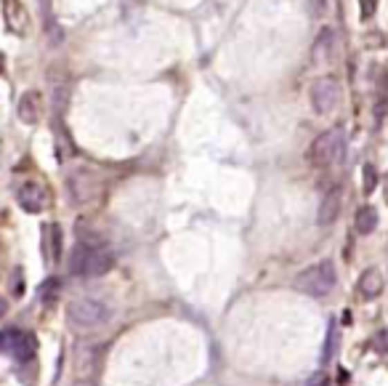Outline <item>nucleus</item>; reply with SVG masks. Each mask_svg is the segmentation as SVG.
I'll return each mask as SVG.
<instances>
[{
    "label": "nucleus",
    "mask_w": 388,
    "mask_h": 386,
    "mask_svg": "<svg viewBox=\"0 0 388 386\" xmlns=\"http://www.w3.org/2000/svg\"><path fill=\"white\" fill-rule=\"evenodd\" d=\"M112 266L115 259L107 248H85L77 243L69 256V272L75 277H104Z\"/></svg>",
    "instance_id": "obj_1"
},
{
    "label": "nucleus",
    "mask_w": 388,
    "mask_h": 386,
    "mask_svg": "<svg viewBox=\"0 0 388 386\" xmlns=\"http://www.w3.org/2000/svg\"><path fill=\"white\" fill-rule=\"evenodd\" d=\"M338 282V272H335V264L333 261H320V264H311L306 266L304 272L295 277V288L311 296V299H324Z\"/></svg>",
    "instance_id": "obj_2"
},
{
    "label": "nucleus",
    "mask_w": 388,
    "mask_h": 386,
    "mask_svg": "<svg viewBox=\"0 0 388 386\" xmlns=\"http://www.w3.org/2000/svg\"><path fill=\"white\" fill-rule=\"evenodd\" d=\"M67 320L72 328L77 331H93V328H102L104 322L109 320V306L99 299H75L69 301L67 306Z\"/></svg>",
    "instance_id": "obj_3"
},
{
    "label": "nucleus",
    "mask_w": 388,
    "mask_h": 386,
    "mask_svg": "<svg viewBox=\"0 0 388 386\" xmlns=\"http://www.w3.org/2000/svg\"><path fill=\"white\" fill-rule=\"evenodd\" d=\"M343 149H346L343 128H330V131L320 134L314 139V144L308 147V160H311L314 168H330L343 158Z\"/></svg>",
    "instance_id": "obj_4"
},
{
    "label": "nucleus",
    "mask_w": 388,
    "mask_h": 386,
    "mask_svg": "<svg viewBox=\"0 0 388 386\" xmlns=\"http://www.w3.org/2000/svg\"><path fill=\"white\" fill-rule=\"evenodd\" d=\"M311 104L320 115L333 112L340 104V86L333 77H320L314 86H311Z\"/></svg>",
    "instance_id": "obj_5"
},
{
    "label": "nucleus",
    "mask_w": 388,
    "mask_h": 386,
    "mask_svg": "<svg viewBox=\"0 0 388 386\" xmlns=\"http://www.w3.org/2000/svg\"><path fill=\"white\" fill-rule=\"evenodd\" d=\"M67 187L75 203H88V200H93L96 192H99V181H96V176L91 174V171H75L67 178Z\"/></svg>",
    "instance_id": "obj_6"
},
{
    "label": "nucleus",
    "mask_w": 388,
    "mask_h": 386,
    "mask_svg": "<svg viewBox=\"0 0 388 386\" xmlns=\"http://www.w3.org/2000/svg\"><path fill=\"white\" fill-rule=\"evenodd\" d=\"M340 208H343V190L340 187H330L327 192L322 194V203H320V213H317V221L322 227H330L335 224L338 216H340Z\"/></svg>",
    "instance_id": "obj_7"
},
{
    "label": "nucleus",
    "mask_w": 388,
    "mask_h": 386,
    "mask_svg": "<svg viewBox=\"0 0 388 386\" xmlns=\"http://www.w3.org/2000/svg\"><path fill=\"white\" fill-rule=\"evenodd\" d=\"M17 200L27 213H40L46 208V190L40 184H35V181H27V184L19 187Z\"/></svg>",
    "instance_id": "obj_8"
},
{
    "label": "nucleus",
    "mask_w": 388,
    "mask_h": 386,
    "mask_svg": "<svg viewBox=\"0 0 388 386\" xmlns=\"http://www.w3.org/2000/svg\"><path fill=\"white\" fill-rule=\"evenodd\" d=\"M19 120L27 125H35L40 120V115H43V96H40V91H27V93H21V99H19Z\"/></svg>",
    "instance_id": "obj_9"
},
{
    "label": "nucleus",
    "mask_w": 388,
    "mask_h": 386,
    "mask_svg": "<svg viewBox=\"0 0 388 386\" xmlns=\"http://www.w3.org/2000/svg\"><path fill=\"white\" fill-rule=\"evenodd\" d=\"M383 285H386V282H383V272L370 266V269H364V272L359 275L356 291H359L362 299H378V296L383 293Z\"/></svg>",
    "instance_id": "obj_10"
},
{
    "label": "nucleus",
    "mask_w": 388,
    "mask_h": 386,
    "mask_svg": "<svg viewBox=\"0 0 388 386\" xmlns=\"http://www.w3.org/2000/svg\"><path fill=\"white\" fill-rule=\"evenodd\" d=\"M378 211L372 208V205H362L359 211H356V219H354V224H356V232L359 235H372L375 229H378Z\"/></svg>",
    "instance_id": "obj_11"
},
{
    "label": "nucleus",
    "mask_w": 388,
    "mask_h": 386,
    "mask_svg": "<svg viewBox=\"0 0 388 386\" xmlns=\"http://www.w3.org/2000/svg\"><path fill=\"white\" fill-rule=\"evenodd\" d=\"M46 235H48V256L56 261L62 256V229L51 224V227H46Z\"/></svg>",
    "instance_id": "obj_12"
},
{
    "label": "nucleus",
    "mask_w": 388,
    "mask_h": 386,
    "mask_svg": "<svg viewBox=\"0 0 388 386\" xmlns=\"http://www.w3.org/2000/svg\"><path fill=\"white\" fill-rule=\"evenodd\" d=\"M375 187H378V168L367 163V165L362 168V192L372 194L375 192Z\"/></svg>",
    "instance_id": "obj_13"
},
{
    "label": "nucleus",
    "mask_w": 388,
    "mask_h": 386,
    "mask_svg": "<svg viewBox=\"0 0 388 386\" xmlns=\"http://www.w3.org/2000/svg\"><path fill=\"white\" fill-rule=\"evenodd\" d=\"M62 293V282L56 280V277H51V280H46L43 285H40V299L46 301V304H51V301H56V296Z\"/></svg>",
    "instance_id": "obj_14"
},
{
    "label": "nucleus",
    "mask_w": 388,
    "mask_h": 386,
    "mask_svg": "<svg viewBox=\"0 0 388 386\" xmlns=\"http://www.w3.org/2000/svg\"><path fill=\"white\" fill-rule=\"evenodd\" d=\"M19 341H21V333H19V331H3V333H0V351H11V354H14V349L19 347Z\"/></svg>",
    "instance_id": "obj_15"
},
{
    "label": "nucleus",
    "mask_w": 388,
    "mask_h": 386,
    "mask_svg": "<svg viewBox=\"0 0 388 386\" xmlns=\"http://www.w3.org/2000/svg\"><path fill=\"white\" fill-rule=\"evenodd\" d=\"M333 40H335V33L327 27V30H322L320 40H317V56H322V53H327L330 56V48H333Z\"/></svg>",
    "instance_id": "obj_16"
},
{
    "label": "nucleus",
    "mask_w": 388,
    "mask_h": 386,
    "mask_svg": "<svg viewBox=\"0 0 388 386\" xmlns=\"http://www.w3.org/2000/svg\"><path fill=\"white\" fill-rule=\"evenodd\" d=\"M306 6H308V14L311 17H322L327 11V0H306Z\"/></svg>",
    "instance_id": "obj_17"
},
{
    "label": "nucleus",
    "mask_w": 388,
    "mask_h": 386,
    "mask_svg": "<svg viewBox=\"0 0 388 386\" xmlns=\"http://www.w3.org/2000/svg\"><path fill=\"white\" fill-rule=\"evenodd\" d=\"M372 349L375 351H386L388 349V331H380V333L372 338Z\"/></svg>",
    "instance_id": "obj_18"
},
{
    "label": "nucleus",
    "mask_w": 388,
    "mask_h": 386,
    "mask_svg": "<svg viewBox=\"0 0 388 386\" xmlns=\"http://www.w3.org/2000/svg\"><path fill=\"white\" fill-rule=\"evenodd\" d=\"M372 11H375V0H362V19L372 17Z\"/></svg>",
    "instance_id": "obj_19"
},
{
    "label": "nucleus",
    "mask_w": 388,
    "mask_h": 386,
    "mask_svg": "<svg viewBox=\"0 0 388 386\" xmlns=\"http://www.w3.org/2000/svg\"><path fill=\"white\" fill-rule=\"evenodd\" d=\"M308 386H327V381H324V376H314V378L308 381Z\"/></svg>",
    "instance_id": "obj_20"
},
{
    "label": "nucleus",
    "mask_w": 388,
    "mask_h": 386,
    "mask_svg": "<svg viewBox=\"0 0 388 386\" xmlns=\"http://www.w3.org/2000/svg\"><path fill=\"white\" fill-rule=\"evenodd\" d=\"M72 386H96V381H93V378H77Z\"/></svg>",
    "instance_id": "obj_21"
},
{
    "label": "nucleus",
    "mask_w": 388,
    "mask_h": 386,
    "mask_svg": "<svg viewBox=\"0 0 388 386\" xmlns=\"http://www.w3.org/2000/svg\"><path fill=\"white\" fill-rule=\"evenodd\" d=\"M6 309H8V304H6V301H3V299H0V317H3V315H6Z\"/></svg>",
    "instance_id": "obj_22"
},
{
    "label": "nucleus",
    "mask_w": 388,
    "mask_h": 386,
    "mask_svg": "<svg viewBox=\"0 0 388 386\" xmlns=\"http://www.w3.org/2000/svg\"><path fill=\"white\" fill-rule=\"evenodd\" d=\"M383 192H386V203H388V176H386V181H383Z\"/></svg>",
    "instance_id": "obj_23"
}]
</instances>
